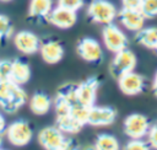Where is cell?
I'll return each mask as SVG.
<instances>
[{"label":"cell","instance_id":"cell-29","mask_svg":"<svg viewBox=\"0 0 157 150\" xmlns=\"http://www.w3.org/2000/svg\"><path fill=\"white\" fill-rule=\"evenodd\" d=\"M147 135H148V144H150V146L157 149V125H153L152 128H150Z\"/></svg>","mask_w":157,"mask_h":150},{"label":"cell","instance_id":"cell-38","mask_svg":"<svg viewBox=\"0 0 157 150\" xmlns=\"http://www.w3.org/2000/svg\"><path fill=\"white\" fill-rule=\"evenodd\" d=\"M0 150H1V149H0Z\"/></svg>","mask_w":157,"mask_h":150},{"label":"cell","instance_id":"cell-25","mask_svg":"<svg viewBox=\"0 0 157 150\" xmlns=\"http://www.w3.org/2000/svg\"><path fill=\"white\" fill-rule=\"evenodd\" d=\"M12 33V25L5 15H0V41L6 39Z\"/></svg>","mask_w":157,"mask_h":150},{"label":"cell","instance_id":"cell-7","mask_svg":"<svg viewBox=\"0 0 157 150\" xmlns=\"http://www.w3.org/2000/svg\"><path fill=\"white\" fill-rule=\"evenodd\" d=\"M76 49H77L78 55L88 63H101L103 59L102 47L93 38L86 37V38L80 39Z\"/></svg>","mask_w":157,"mask_h":150},{"label":"cell","instance_id":"cell-18","mask_svg":"<svg viewBox=\"0 0 157 150\" xmlns=\"http://www.w3.org/2000/svg\"><path fill=\"white\" fill-rule=\"evenodd\" d=\"M53 9L52 0H31L29 2V16L36 20L48 18Z\"/></svg>","mask_w":157,"mask_h":150},{"label":"cell","instance_id":"cell-12","mask_svg":"<svg viewBox=\"0 0 157 150\" xmlns=\"http://www.w3.org/2000/svg\"><path fill=\"white\" fill-rule=\"evenodd\" d=\"M119 89L123 93L128 96H134L140 93L145 87V79L134 71H130L118 79Z\"/></svg>","mask_w":157,"mask_h":150},{"label":"cell","instance_id":"cell-30","mask_svg":"<svg viewBox=\"0 0 157 150\" xmlns=\"http://www.w3.org/2000/svg\"><path fill=\"white\" fill-rule=\"evenodd\" d=\"M60 150H80V149H78V145L75 140L66 138V140H65L64 145L60 148Z\"/></svg>","mask_w":157,"mask_h":150},{"label":"cell","instance_id":"cell-36","mask_svg":"<svg viewBox=\"0 0 157 150\" xmlns=\"http://www.w3.org/2000/svg\"><path fill=\"white\" fill-rule=\"evenodd\" d=\"M155 50H156V53H157V47H156V48H155Z\"/></svg>","mask_w":157,"mask_h":150},{"label":"cell","instance_id":"cell-10","mask_svg":"<svg viewBox=\"0 0 157 150\" xmlns=\"http://www.w3.org/2000/svg\"><path fill=\"white\" fill-rule=\"evenodd\" d=\"M52 25H54L55 27L59 28H70L76 23L77 20V15L76 11L70 10V9H65L63 6H56L54 9H52L48 18H47Z\"/></svg>","mask_w":157,"mask_h":150},{"label":"cell","instance_id":"cell-13","mask_svg":"<svg viewBox=\"0 0 157 150\" xmlns=\"http://www.w3.org/2000/svg\"><path fill=\"white\" fill-rule=\"evenodd\" d=\"M115 116H117L115 111L110 107L92 106V107H90L87 124L94 125V127L109 125L115 120Z\"/></svg>","mask_w":157,"mask_h":150},{"label":"cell","instance_id":"cell-2","mask_svg":"<svg viewBox=\"0 0 157 150\" xmlns=\"http://www.w3.org/2000/svg\"><path fill=\"white\" fill-rule=\"evenodd\" d=\"M117 9L115 6L107 1V0H92L87 7L88 17L97 23L101 25H109L117 17Z\"/></svg>","mask_w":157,"mask_h":150},{"label":"cell","instance_id":"cell-34","mask_svg":"<svg viewBox=\"0 0 157 150\" xmlns=\"http://www.w3.org/2000/svg\"><path fill=\"white\" fill-rule=\"evenodd\" d=\"M83 150H96V148H94V145L93 146H86Z\"/></svg>","mask_w":157,"mask_h":150},{"label":"cell","instance_id":"cell-32","mask_svg":"<svg viewBox=\"0 0 157 150\" xmlns=\"http://www.w3.org/2000/svg\"><path fill=\"white\" fill-rule=\"evenodd\" d=\"M5 127H6V123H5V119H4V117L0 114V136H1V134H2V132L5 130Z\"/></svg>","mask_w":157,"mask_h":150},{"label":"cell","instance_id":"cell-17","mask_svg":"<svg viewBox=\"0 0 157 150\" xmlns=\"http://www.w3.org/2000/svg\"><path fill=\"white\" fill-rule=\"evenodd\" d=\"M52 101L48 95L43 92H36L29 100V108L37 116H43L49 112Z\"/></svg>","mask_w":157,"mask_h":150},{"label":"cell","instance_id":"cell-28","mask_svg":"<svg viewBox=\"0 0 157 150\" xmlns=\"http://www.w3.org/2000/svg\"><path fill=\"white\" fill-rule=\"evenodd\" d=\"M11 63L10 60H0V81L9 80L10 71H11Z\"/></svg>","mask_w":157,"mask_h":150},{"label":"cell","instance_id":"cell-8","mask_svg":"<svg viewBox=\"0 0 157 150\" xmlns=\"http://www.w3.org/2000/svg\"><path fill=\"white\" fill-rule=\"evenodd\" d=\"M98 86H99V81L94 76L88 77L87 80H85L81 84H78L77 85V90H76L77 102L80 105H82V106H86V107L94 106Z\"/></svg>","mask_w":157,"mask_h":150},{"label":"cell","instance_id":"cell-9","mask_svg":"<svg viewBox=\"0 0 157 150\" xmlns=\"http://www.w3.org/2000/svg\"><path fill=\"white\" fill-rule=\"evenodd\" d=\"M66 138L58 127L43 128L38 134V141L45 150H60Z\"/></svg>","mask_w":157,"mask_h":150},{"label":"cell","instance_id":"cell-27","mask_svg":"<svg viewBox=\"0 0 157 150\" xmlns=\"http://www.w3.org/2000/svg\"><path fill=\"white\" fill-rule=\"evenodd\" d=\"M85 0H58V5L63 6L65 9H70L74 11H77L83 6Z\"/></svg>","mask_w":157,"mask_h":150},{"label":"cell","instance_id":"cell-22","mask_svg":"<svg viewBox=\"0 0 157 150\" xmlns=\"http://www.w3.org/2000/svg\"><path fill=\"white\" fill-rule=\"evenodd\" d=\"M88 112H90V107H86V106H82L80 105L78 102L72 105L71 106V109H70V114L77 119L80 123H82L83 125L87 124V119H88Z\"/></svg>","mask_w":157,"mask_h":150},{"label":"cell","instance_id":"cell-37","mask_svg":"<svg viewBox=\"0 0 157 150\" xmlns=\"http://www.w3.org/2000/svg\"><path fill=\"white\" fill-rule=\"evenodd\" d=\"M0 145H1V136H0Z\"/></svg>","mask_w":157,"mask_h":150},{"label":"cell","instance_id":"cell-33","mask_svg":"<svg viewBox=\"0 0 157 150\" xmlns=\"http://www.w3.org/2000/svg\"><path fill=\"white\" fill-rule=\"evenodd\" d=\"M152 90L155 92V95L157 96V73L155 75V80H153V85H152Z\"/></svg>","mask_w":157,"mask_h":150},{"label":"cell","instance_id":"cell-11","mask_svg":"<svg viewBox=\"0 0 157 150\" xmlns=\"http://www.w3.org/2000/svg\"><path fill=\"white\" fill-rule=\"evenodd\" d=\"M119 17L120 23L129 31L137 32L144 27L145 16L141 14L139 9H130V7H121V10L117 14Z\"/></svg>","mask_w":157,"mask_h":150},{"label":"cell","instance_id":"cell-6","mask_svg":"<svg viewBox=\"0 0 157 150\" xmlns=\"http://www.w3.org/2000/svg\"><path fill=\"white\" fill-rule=\"evenodd\" d=\"M148 130L150 122L140 113L130 114L124 120V133L131 139H141L148 133Z\"/></svg>","mask_w":157,"mask_h":150},{"label":"cell","instance_id":"cell-4","mask_svg":"<svg viewBox=\"0 0 157 150\" xmlns=\"http://www.w3.org/2000/svg\"><path fill=\"white\" fill-rule=\"evenodd\" d=\"M102 37L105 48L113 53L120 52L128 47V38L125 33L113 23L104 26L102 31Z\"/></svg>","mask_w":157,"mask_h":150},{"label":"cell","instance_id":"cell-23","mask_svg":"<svg viewBox=\"0 0 157 150\" xmlns=\"http://www.w3.org/2000/svg\"><path fill=\"white\" fill-rule=\"evenodd\" d=\"M139 10L145 18H152L157 16V0H141Z\"/></svg>","mask_w":157,"mask_h":150},{"label":"cell","instance_id":"cell-14","mask_svg":"<svg viewBox=\"0 0 157 150\" xmlns=\"http://www.w3.org/2000/svg\"><path fill=\"white\" fill-rule=\"evenodd\" d=\"M13 42H15L16 48L21 53H23V54H33L40 47L38 37L34 33L29 32V31H21V32H18L15 36Z\"/></svg>","mask_w":157,"mask_h":150},{"label":"cell","instance_id":"cell-35","mask_svg":"<svg viewBox=\"0 0 157 150\" xmlns=\"http://www.w3.org/2000/svg\"><path fill=\"white\" fill-rule=\"evenodd\" d=\"M0 1H11V0H0Z\"/></svg>","mask_w":157,"mask_h":150},{"label":"cell","instance_id":"cell-21","mask_svg":"<svg viewBox=\"0 0 157 150\" xmlns=\"http://www.w3.org/2000/svg\"><path fill=\"white\" fill-rule=\"evenodd\" d=\"M96 150H119V143L115 136L109 134H101L94 141Z\"/></svg>","mask_w":157,"mask_h":150},{"label":"cell","instance_id":"cell-5","mask_svg":"<svg viewBox=\"0 0 157 150\" xmlns=\"http://www.w3.org/2000/svg\"><path fill=\"white\" fill-rule=\"evenodd\" d=\"M6 135L9 141L15 146H25L27 145L33 135L31 125L26 120H16L11 123L6 130Z\"/></svg>","mask_w":157,"mask_h":150},{"label":"cell","instance_id":"cell-31","mask_svg":"<svg viewBox=\"0 0 157 150\" xmlns=\"http://www.w3.org/2000/svg\"><path fill=\"white\" fill-rule=\"evenodd\" d=\"M124 7H130V9H139L141 0H121Z\"/></svg>","mask_w":157,"mask_h":150},{"label":"cell","instance_id":"cell-1","mask_svg":"<svg viewBox=\"0 0 157 150\" xmlns=\"http://www.w3.org/2000/svg\"><path fill=\"white\" fill-rule=\"evenodd\" d=\"M27 101V95L23 89L11 80L0 81V107L7 112L13 113L20 109Z\"/></svg>","mask_w":157,"mask_h":150},{"label":"cell","instance_id":"cell-24","mask_svg":"<svg viewBox=\"0 0 157 150\" xmlns=\"http://www.w3.org/2000/svg\"><path fill=\"white\" fill-rule=\"evenodd\" d=\"M54 106H55L56 116H64V114H69V113H70L71 105H70L65 98H63V97L59 96V95H56V97H55Z\"/></svg>","mask_w":157,"mask_h":150},{"label":"cell","instance_id":"cell-16","mask_svg":"<svg viewBox=\"0 0 157 150\" xmlns=\"http://www.w3.org/2000/svg\"><path fill=\"white\" fill-rule=\"evenodd\" d=\"M29 76H31V70L25 61L17 59L11 63V71L9 80L21 86L29 80Z\"/></svg>","mask_w":157,"mask_h":150},{"label":"cell","instance_id":"cell-20","mask_svg":"<svg viewBox=\"0 0 157 150\" xmlns=\"http://www.w3.org/2000/svg\"><path fill=\"white\" fill-rule=\"evenodd\" d=\"M135 41L150 49H155L157 47V27H147L141 28L136 32Z\"/></svg>","mask_w":157,"mask_h":150},{"label":"cell","instance_id":"cell-15","mask_svg":"<svg viewBox=\"0 0 157 150\" xmlns=\"http://www.w3.org/2000/svg\"><path fill=\"white\" fill-rule=\"evenodd\" d=\"M43 60L48 64L59 63L64 57V48L58 41H47L39 47Z\"/></svg>","mask_w":157,"mask_h":150},{"label":"cell","instance_id":"cell-26","mask_svg":"<svg viewBox=\"0 0 157 150\" xmlns=\"http://www.w3.org/2000/svg\"><path fill=\"white\" fill-rule=\"evenodd\" d=\"M123 150H150V145L141 139H131Z\"/></svg>","mask_w":157,"mask_h":150},{"label":"cell","instance_id":"cell-3","mask_svg":"<svg viewBox=\"0 0 157 150\" xmlns=\"http://www.w3.org/2000/svg\"><path fill=\"white\" fill-rule=\"evenodd\" d=\"M135 65H136L135 54L130 49L125 48V49L115 53L109 69H110V74L115 79H119L120 76H123L130 71H134Z\"/></svg>","mask_w":157,"mask_h":150},{"label":"cell","instance_id":"cell-19","mask_svg":"<svg viewBox=\"0 0 157 150\" xmlns=\"http://www.w3.org/2000/svg\"><path fill=\"white\" fill-rule=\"evenodd\" d=\"M56 127L63 133L76 134L82 129L83 124L80 123L77 119H75L69 113V114H64V116H56Z\"/></svg>","mask_w":157,"mask_h":150}]
</instances>
